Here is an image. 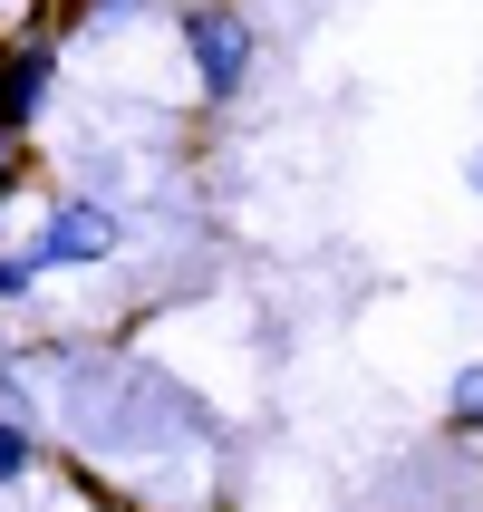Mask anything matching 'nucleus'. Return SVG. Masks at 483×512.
<instances>
[{
	"label": "nucleus",
	"instance_id": "nucleus-1",
	"mask_svg": "<svg viewBox=\"0 0 483 512\" xmlns=\"http://www.w3.org/2000/svg\"><path fill=\"white\" fill-rule=\"evenodd\" d=\"M184 58H194L203 107H232V97L252 87V20H242L232 0H194V10H184Z\"/></svg>",
	"mask_w": 483,
	"mask_h": 512
},
{
	"label": "nucleus",
	"instance_id": "nucleus-2",
	"mask_svg": "<svg viewBox=\"0 0 483 512\" xmlns=\"http://www.w3.org/2000/svg\"><path fill=\"white\" fill-rule=\"evenodd\" d=\"M116 242H126V213L97 203V194H68V203H49V223L29 232V261H39V271H87V261H107Z\"/></svg>",
	"mask_w": 483,
	"mask_h": 512
},
{
	"label": "nucleus",
	"instance_id": "nucleus-3",
	"mask_svg": "<svg viewBox=\"0 0 483 512\" xmlns=\"http://www.w3.org/2000/svg\"><path fill=\"white\" fill-rule=\"evenodd\" d=\"M58 87V49L49 29H29V39H10V58H0V136L20 145V126L39 116V97Z\"/></svg>",
	"mask_w": 483,
	"mask_h": 512
},
{
	"label": "nucleus",
	"instance_id": "nucleus-4",
	"mask_svg": "<svg viewBox=\"0 0 483 512\" xmlns=\"http://www.w3.org/2000/svg\"><path fill=\"white\" fill-rule=\"evenodd\" d=\"M29 464H39V435H29L20 416H0V484H20Z\"/></svg>",
	"mask_w": 483,
	"mask_h": 512
},
{
	"label": "nucleus",
	"instance_id": "nucleus-5",
	"mask_svg": "<svg viewBox=\"0 0 483 512\" xmlns=\"http://www.w3.org/2000/svg\"><path fill=\"white\" fill-rule=\"evenodd\" d=\"M455 435H474V445H483V368L455 377Z\"/></svg>",
	"mask_w": 483,
	"mask_h": 512
},
{
	"label": "nucleus",
	"instance_id": "nucleus-6",
	"mask_svg": "<svg viewBox=\"0 0 483 512\" xmlns=\"http://www.w3.org/2000/svg\"><path fill=\"white\" fill-rule=\"evenodd\" d=\"M39 281H49V271H39L29 252H0V300H29Z\"/></svg>",
	"mask_w": 483,
	"mask_h": 512
},
{
	"label": "nucleus",
	"instance_id": "nucleus-7",
	"mask_svg": "<svg viewBox=\"0 0 483 512\" xmlns=\"http://www.w3.org/2000/svg\"><path fill=\"white\" fill-rule=\"evenodd\" d=\"M116 10L136 20V10H155V0H87V20H116Z\"/></svg>",
	"mask_w": 483,
	"mask_h": 512
},
{
	"label": "nucleus",
	"instance_id": "nucleus-8",
	"mask_svg": "<svg viewBox=\"0 0 483 512\" xmlns=\"http://www.w3.org/2000/svg\"><path fill=\"white\" fill-rule=\"evenodd\" d=\"M0 194H10V136H0Z\"/></svg>",
	"mask_w": 483,
	"mask_h": 512
},
{
	"label": "nucleus",
	"instance_id": "nucleus-9",
	"mask_svg": "<svg viewBox=\"0 0 483 512\" xmlns=\"http://www.w3.org/2000/svg\"><path fill=\"white\" fill-rule=\"evenodd\" d=\"M474 184H483V155H474Z\"/></svg>",
	"mask_w": 483,
	"mask_h": 512
}]
</instances>
